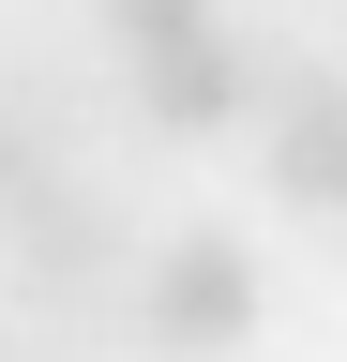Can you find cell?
<instances>
[{
    "label": "cell",
    "mask_w": 347,
    "mask_h": 362,
    "mask_svg": "<svg viewBox=\"0 0 347 362\" xmlns=\"http://www.w3.org/2000/svg\"><path fill=\"white\" fill-rule=\"evenodd\" d=\"M16 257H30V287H106V257H121V211L106 197H76V181H46V197L16 211Z\"/></svg>",
    "instance_id": "cell-4"
},
{
    "label": "cell",
    "mask_w": 347,
    "mask_h": 362,
    "mask_svg": "<svg viewBox=\"0 0 347 362\" xmlns=\"http://www.w3.org/2000/svg\"><path fill=\"white\" fill-rule=\"evenodd\" d=\"M257 106V45L211 16V30H182V45H136V121L151 136H227Z\"/></svg>",
    "instance_id": "cell-2"
},
{
    "label": "cell",
    "mask_w": 347,
    "mask_h": 362,
    "mask_svg": "<svg viewBox=\"0 0 347 362\" xmlns=\"http://www.w3.org/2000/svg\"><path fill=\"white\" fill-rule=\"evenodd\" d=\"M136 332H151L166 362H227V347L257 332V257L227 242V226L151 242V272H136Z\"/></svg>",
    "instance_id": "cell-1"
},
{
    "label": "cell",
    "mask_w": 347,
    "mask_h": 362,
    "mask_svg": "<svg viewBox=\"0 0 347 362\" xmlns=\"http://www.w3.org/2000/svg\"><path fill=\"white\" fill-rule=\"evenodd\" d=\"M272 197L317 211V226L347 211V90H332V76H302L287 106H272Z\"/></svg>",
    "instance_id": "cell-3"
},
{
    "label": "cell",
    "mask_w": 347,
    "mask_h": 362,
    "mask_svg": "<svg viewBox=\"0 0 347 362\" xmlns=\"http://www.w3.org/2000/svg\"><path fill=\"white\" fill-rule=\"evenodd\" d=\"M91 16H106L121 45H182V30H211V0H91Z\"/></svg>",
    "instance_id": "cell-6"
},
{
    "label": "cell",
    "mask_w": 347,
    "mask_h": 362,
    "mask_svg": "<svg viewBox=\"0 0 347 362\" xmlns=\"http://www.w3.org/2000/svg\"><path fill=\"white\" fill-rule=\"evenodd\" d=\"M332 242H347V211H332Z\"/></svg>",
    "instance_id": "cell-7"
},
{
    "label": "cell",
    "mask_w": 347,
    "mask_h": 362,
    "mask_svg": "<svg viewBox=\"0 0 347 362\" xmlns=\"http://www.w3.org/2000/svg\"><path fill=\"white\" fill-rule=\"evenodd\" d=\"M46 181H61V121H46V90H0V226L46 197Z\"/></svg>",
    "instance_id": "cell-5"
}]
</instances>
